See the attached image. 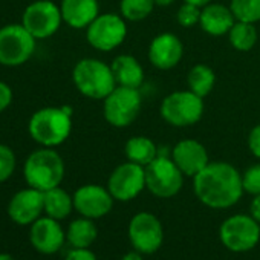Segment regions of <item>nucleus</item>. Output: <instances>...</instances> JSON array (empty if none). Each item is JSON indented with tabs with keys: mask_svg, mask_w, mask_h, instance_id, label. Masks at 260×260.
<instances>
[{
	"mask_svg": "<svg viewBox=\"0 0 260 260\" xmlns=\"http://www.w3.org/2000/svg\"><path fill=\"white\" fill-rule=\"evenodd\" d=\"M193 191L205 207L230 208L243 194L242 173L230 162L213 161L193 178Z\"/></svg>",
	"mask_w": 260,
	"mask_h": 260,
	"instance_id": "1",
	"label": "nucleus"
},
{
	"mask_svg": "<svg viewBox=\"0 0 260 260\" xmlns=\"http://www.w3.org/2000/svg\"><path fill=\"white\" fill-rule=\"evenodd\" d=\"M29 137L42 147H58L72 132V109L43 107L32 113L28 122Z\"/></svg>",
	"mask_w": 260,
	"mask_h": 260,
	"instance_id": "2",
	"label": "nucleus"
},
{
	"mask_svg": "<svg viewBox=\"0 0 260 260\" xmlns=\"http://www.w3.org/2000/svg\"><path fill=\"white\" fill-rule=\"evenodd\" d=\"M72 81L77 90L89 100H104L115 87L112 66L98 58H81L72 69Z\"/></svg>",
	"mask_w": 260,
	"mask_h": 260,
	"instance_id": "3",
	"label": "nucleus"
},
{
	"mask_svg": "<svg viewBox=\"0 0 260 260\" xmlns=\"http://www.w3.org/2000/svg\"><path fill=\"white\" fill-rule=\"evenodd\" d=\"M23 176L28 187L48 191L61 184L64 178V161L57 150L42 147L26 158Z\"/></svg>",
	"mask_w": 260,
	"mask_h": 260,
	"instance_id": "4",
	"label": "nucleus"
},
{
	"mask_svg": "<svg viewBox=\"0 0 260 260\" xmlns=\"http://www.w3.org/2000/svg\"><path fill=\"white\" fill-rule=\"evenodd\" d=\"M205 112L204 98L187 90H175L164 96L159 106L162 119L173 127H191L198 124Z\"/></svg>",
	"mask_w": 260,
	"mask_h": 260,
	"instance_id": "5",
	"label": "nucleus"
},
{
	"mask_svg": "<svg viewBox=\"0 0 260 260\" xmlns=\"http://www.w3.org/2000/svg\"><path fill=\"white\" fill-rule=\"evenodd\" d=\"M143 109V96L140 89L116 86L103 100V115L109 125L125 128L132 125Z\"/></svg>",
	"mask_w": 260,
	"mask_h": 260,
	"instance_id": "6",
	"label": "nucleus"
},
{
	"mask_svg": "<svg viewBox=\"0 0 260 260\" xmlns=\"http://www.w3.org/2000/svg\"><path fill=\"white\" fill-rule=\"evenodd\" d=\"M36 39L22 23L0 28V64L17 68L25 64L36 52Z\"/></svg>",
	"mask_w": 260,
	"mask_h": 260,
	"instance_id": "7",
	"label": "nucleus"
},
{
	"mask_svg": "<svg viewBox=\"0 0 260 260\" xmlns=\"http://www.w3.org/2000/svg\"><path fill=\"white\" fill-rule=\"evenodd\" d=\"M184 173L175 164L172 156L159 155L146 167V188L161 199L176 196L184 185Z\"/></svg>",
	"mask_w": 260,
	"mask_h": 260,
	"instance_id": "8",
	"label": "nucleus"
},
{
	"mask_svg": "<svg viewBox=\"0 0 260 260\" xmlns=\"http://www.w3.org/2000/svg\"><path fill=\"white\" fill-rule=\"evenodd\" d=\"M127 37V20L118 13L100 14L87 28V43L101 52H110L119 48Z\"/></svg>",
	"mask_w": 260,
	"mask_h": 260,
	"instance_id": "9",
	"label": "nucleus"
},
{
	"mask_svg": "<svg viewBox=\"0 0 260 260\" xmlns=\"http://www.w3.org/2000/svg\"><path fill=\"white\" fill-rule=\"evenodd\" d=\"M219 237L230 251L246 252L260 240V223L251 214H234L222 222Z\"/></svg>",
	"mask_w": 260,
	"mask_h": 260,
	"instance_id": "10",
	"label": "nucleus"
},
{
	"mask_svg": "<svg viewBox=\"0 0 260 260\" xmlns=\"http://www.w3.org/2000/svg\"><path fill=\"white\" fill-rule=\"evenodd\" d=\"M63 17L60 5L52 0H36L28 5L22 16V25L36 40L52 37L61 26Z\"/></svg>",
	"mask_w": 260,
	"mask_h": 260,
	"instance_id": "11",
	"label": "nucleus"
},
{
	"mask_svg": "<svg viewBox=\"0 0 260 260\" xmlns=\"http://www.w3.org/2000/svg\"><path fill=\"white\" fill-rule=\"evenodd\" d=\"M146 188V167L125 161L113 169L107 179V190L115 201L127 202Z\"/></svg>",
	"mask_w": 260,
	"mask_h": 260,
	"instance_id": "12",
	"label": "nucleus"
},
{
	"mask_svg": "<svg viewBox=\"0 0 260 260\" xmlns=\"http://www.w3.org/2000/svg\"><path fill=\"white\" fill-rule=\"evenodd\" d=\"M128 239L132 246L141 254L156 252L164 240L161 220L149 211L137 213L128 222Z\"/></svg>",
	"mask_w": 260,
	"mask_h": 260,
	"instance_id": "13",
	"label": "nucleus"
},
{
	"mask_svg": "<svg viewBox=\"0 0 260 260\" xmlns=\"http://www.w3.org/2000/svg\"><path fill=\"white\" fill-rule=\"evenodd\" d=\"M113 196L107 187L96 184H86L74 193V208L89 219H100L109 214L113 208Z\"/></svg>",
	"mask_w": 260,
	"mask_h": 260,
	"instance_id": "14",
	"label": "nucleus"
},
{
	"mask_svg": "<svg viewBox=\"0 0 260 260\" xmlns=\"http://www.w3.org/2000/svg\"><path fill=\"white\" fill-rule=\"evenodd\" d=\"M147 57L153 68L159 71H170L182 61L184 43L173 32H161L152 39Z\"/></svg>",
	"mask_w": 260,
	"mask_h": 260,
	"instance_id": "15",
	"label": "nucleus"
},
{
	"mask_svg": "<svg viewBox=\"0 0 260 260\" xmlns=\"http://www.w3.org/2000/svg\"><path fill=\"white\" fill-rule=\"evenodd\" d=\"M45 211V193L28 187L17 191L8 204V216L17 225H32Z\"/></svg>",
	"mask_w": 260,
	"mask_h": 260,
	"instance_id": "16",
	"label": "nucleus"
},
{
	"mask_svg": "<svg viewBox=\"0 0 260 260\" xmlns=\"http://www.w3.org/2000/svg\"><path fill=\"white\" fill-rule=\"evenodd\" d=\"M172 159L184 173V176L194 178L202 172L211 161L208 152L198 140H181L172 149Z\"/></svg>",
	"mask_w": 260,
	"mask_h": 260,
	"instance_id": "17",
	"label": "nucleus"
},
{
	"mask_svg": "<svg viewBox=\"0 0 260 260\" xmlns=\"http://www.w3.org/2000/svg\"><path fill=\"white\" fill-rule=\"evenodd\" d=\"M29 240H31V245L39 252L51 255L61 249L66 240V233L63 231L57 219L45 216V217H39L31 225Z\"/></svg>",
	"mask_w": 260,
	"mask_h": 260,
	"instance_id": "18",
	"label": "nucleus"
},
{
	"mask_svg": "<svg viewBox=\"0 0 260 260\" xmlns=\"http://www.w3.org/2000/svg\"><path fill=\"white\" fill-rule=\"evenodd\" d=\"M63 23L72 29H86L101 13L98 0H61Z\"/></svg>",
	"mask_w": 260,
	"mask_h": 260,
	"instance_id": "19",
	"label": "nucleus"
},
{
	"mask_svg": "<svg viewBox=\"0 0 260 260\" xmlns=\"http://www.w3.org/2000/svg\"><path fill=\"white\" fill-rule=\"evenodd\" d=\"M234 23H236V17L231 8L226 5L211 2L201 10L199 26L208 36L213 37L226 36Z\"/></svg>",
	"mask_w": 260,
	"mask_h": 260,
	"instance_id": "20",
	"label": "nucleus"
},
{
	"mask_svg": "<svg viewBox=\"0 0 260 260\" xmlns=\"http://www.w3.org/2000/svg\"><path fill=\"white\" fill-rule=\"evenodd\" d=\"M112 72L116 86L140 89L144 83V68L137 57L130 54H119L112 61Z\"/></svg>",
	"mask_w": 260,
	"mask_h": 260,
	"instance_id": "21",
	"label": "nucleus"
},
{
	"mask_svg": "<svg viewBox=\"0 0 260 260\" xmlns=\"http://www.w3.org/2000/svg\"><path fill=\"white\" fill-rule=\"evenodd\" d=\"M124 155L127 161L147 167L152 161H155L159 156V152H158L156 144L150 138L144 135H138L125 141Z\"/></svg>",
	"mask_w": 260,
	"mask_h": 260,
	"instance_id": "22",
	"label": "nucleus"
},
{
	"mask_svg": "<svg viewBox=\"0 0 260 260\" xmlns=\"http://www.w3.org/2000/svg\"><path fill=\"white\" fill-rule=\"evenodd\" d=\"M45 193V213L46 216L63 220L66 219L72 210H74V196H71L66 190H63L60 185L55 188H51Z\"/></svg>",
	"mask_w": 260,
	"mask_h": 260,
	"instance_id": "23",
	"label": "nucleus"
},
{
	"mask_svg": "<svg viewBox=\"0 0 260 260\" xmlns=\"http://www.w3.org/2000/svg\"><path fill=\"white\" fill-rule=\"evenodd\" d=\"M98 237L96 225L93 219L80 217L69 223L66 240L72 245V248H89Z\"/></svg>",
	"mask_w": 260,
	"mask_h": 260,
	"instance_id": "24",
	"label": "nucleus"
},
{
	"mask_svg": "<svg viewBox=\"0 0 260 260\" xmlns=\"http://www.w3.org/2000/svg\"><path fill=\"white\" fill-rule=\"evenodd\" d=\"M187 84H188V89L205 98L207 95L211 93V90L214 89V84H216V74L214 71L205 64V63H198L194 64L190 71H188V75H187Z\"/></svg>",
	"mask_w": 260,
	"mask_h": 260,
	"instance_id": "25",
	"label": "nucleus"
},
{
	"mask_svg": "<svg viewBox=\"0 0 260 260\" xmlns=\"http://www.w3.org/2000/svg\"><path fill=\"white\" fill-rule=\"evenodd\" d=\"M228 36L230 45L239 51V52H248L251 51L258 40V31L255 28V23H248V22H239L231 26Z\"/></svg>",
	"mask_w": 260,
	"mask_h": 260,
	"instance_id": "26",
	"label": "nucleus"
},
{
	"mask_svg": "<svg viewBox=\"0 0 260 260\" xmlns=\"http://www.w3.org/2000/svg\"><path fill=\"white\" fill-rule=\"evenodd\" d=\"M155 0H119V14L127 22H143L155 10Z\"/></svg>",
	"mask_w": 260,
	"mask_h": 260,
	"instance_id": "27",
	"label": "nucleus"
},
{
	"mask_svg": "<svg viewBox=\"0 0 260 260\" xmlns=\"http://www.w3.org/2000/svg\"><path fill=\"white\" fill-rule=\"evenodd\" d=\"M228 7L239 22H260V0H230Z\"/></svg>",
	"mask_w": 260,
	"mask_h": 260,
	"instance_id": "28",
	"label": "nucleus"
},
{
	"mask_svg": "<svg viewBox=\"0 0 260 260\" xmlns=\"http://www.w3.org/2000/svg\"><path fill=\"white\" fill-rule=\"evenodd\" d=\"M201 10L202 8H199L196 5H191V4L184 2L179 7L178 13H176V22H178V25L182 26V28H187V29L194 28L196 25H199Z\"/></svg>",
	"mask_w": 260,
	"mask_h": 260,
	"instance_id": "29",
	"label": "nucleus"
},
{
	"mask_svg": "<svg viewBox=\"0 0 260 260\" xmlns=\"http://www.w3.org/2000/svg\"><path fill=\"white\" fill-rule=\"evenodd\" d=\"M16 155L7 144H0V184L8 181L16 170Z\"/></svg>",
	"mask_w": 260,
	"mask_h": 260,
	"instance_id": "30",
	"label": "nucleus"
},
{
	"mask_svg": "<svg viewBox=\"0 0 260 260\" xmlns=\"http://www.w3.org/2000/svg\"><path fill=\"white\" fill-rule=\"evenodd\" d=\"M242 185L243 191L252 196L260 194V162L252 164L242 173Z\"/></svg>",
	"mask_w": 260,
	"mask_h": 260,
	"instance_id": "31",
	"label": "nucleus"
},
{
	"mask_svg": "<svg viewBox=\"0 0 260 260\" xmlns=\"http://www.w3.org/2000/svg\"><path fill=\"white\" fill-rule=\"evenodd\" d=\"M246 143H248V149H249L251 155L260 161V124H255L249 130Z\"/></svg>",
	"mask_w": 260,
	"mask_h": 260,
	"instance_id": "32",
	"label": "nucleus"
},
{
	"mask_svg": "<svg viewBox=\"0 0 260 260\" xmlns=\"http://www.w3.org/2000/svg\"><path fill=\"white\" fill-rule=\"evenodd\" d=\"M13 96L14 95H13V89L10 87V84L0 80V113L5 112L11 106Z\"/></svg>",
	"mask_w": 260,
	"mask_h": 260,
	"instance_id": "33",
	"label": "nucleus"
},
{
	"mask_svg": "<svg viewBox=\"0 0 260 260\" xmlns=\"http://www.w3.org/2000/svg\"><path fill=\"white\" fill-rule=\"evenodd\" d=\"M64 260H96V255L89 248H74L68 252Z\"/></svg>",
	"mask_w": 260,
	"mask_h": 260,
	"instance_id": "34",
	"label": "nucleus"
},
{
	"mask_svg": "<svg viewBox=\"0 0 260 260\" xmlns=\"http://www.w3.org/2000/svg\"><path fill=\"white\" fill-rule=\"evenodd\" d=\"M249 213L251 216L260 223V194H255L251 201V205H249Z\"/></svg>",
	"mask_w": 260,
	"mask_h": 260,
	"instance_id": "35",
	"label": "nucleus"
},
{
	"mask_svg": "<svg viewBox=\"0 0 260 260\" xmlns=\"http://www.w3.org/2000/svg\"><path fill=\"white\" fill-rule=\"evenodd\" d=\"M121 260H144V258H143L141 252H138V251L135 249V251H130V252L124 254V255L121 257Z\"/></svg>",
	"mask_w": 260,
	"mask_h": 260,
	"instance_id": "36",
	"label": "nucleus"
},
{
	"mask_svg": "<svg viewBox=\"0 0 260 260\" xmlns=\"http://www.w3.org/2000/svg\"><path fill=\"white\" fill-rule=\"evenodd\" d=\"M184 2L191 4V5H196V7H199V8H204V7H207L208 4H211L213 0H184Z\"/></svg>",
	"mask_w": 260,
	"mask_h": 260,
	"instance_id": "37",
	"label": "nucleus"
},
{
	"mask_svg": "<svg viewBox=\"0 0 260 260\" xmlns=\"http://www.w3.org/2000/svg\"><path fill=\"white\" fill-rule=\"evenodd\" d=\"M176 0H155V5L156 7H161V8H167V7H172Z\"/></svg>",
	"mask_w": 260,
	"mask_h": 260,
	"instance_id": "38",
	"label": "nucleus"
},
{
	"mask_svg": "<svg viewBox=\"0 0 260 260\" xmlns=\"http://www.w3.org/2000/svg\"><path fill=\"white\" fill-rule=\"evenodd\" d=\"M0 260H16L11 254H7V252H0Z\"/></svg>",
	"mask_w": 260,
	"mask_h": 260,
	"instance_id": "39",
	"label": "nucleus"
}]
</instances>
